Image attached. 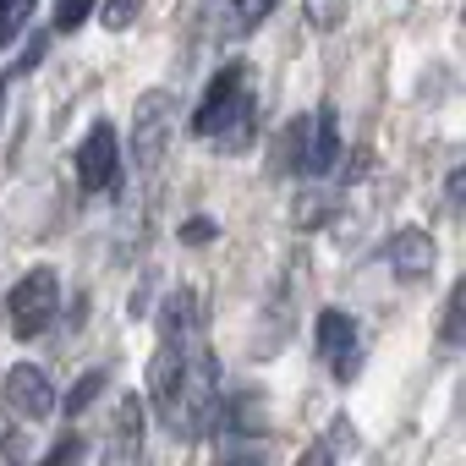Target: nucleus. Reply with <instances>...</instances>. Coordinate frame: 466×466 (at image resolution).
I'll return each mask as SVG.
<instances>
[{"label":"nucleus","instance_id":"f257e3e1","mask_svg":"<svg viewBox=\"0 0 466 466\" xmlns=\"http://www.w3.org/2000/svg\"><path fill=\"white\" fill-rule=\"evenodd\" d=\"M56 308H61V275L56 269H28L17 286H12V297H6V313H12V329H17V340H39L50 324H56Z\"/></svg>","mask_w":466,"mask_h":466},{"label":"nucleus","instance_id":"f03ea898","mask_svg":"<svg viewBox=\"0 0 466 466\" xmlns=\"http://www.w3.org/2000/svg\"><path fill=\"white\" fill-rule=\"evenodd\" d=\"M248 99H253V66L225 61V66L208 77V88H203V99H198V110H192V132H198V137H214Z\"/></svg>","mask_w":466,"mask_h":466},{"label":"nucleus","instance_id":"7ed1b4c3","mask_svg":"<svg viewBox=\"0 0 466 466\" xmlns=\"http://www.w3.org/2000/svg\"><path fill=\"white\" fill-rule=\"evenodd\" d=\"M72 159H77V187L83 192H110L121 181V137H116V127L94 121Z\"/></svg>","mask_w":466,"mask_h":466},{"label":"nucleus","instance_id":"20e7f679","mask_svg":"<svg viewBox=\"0 0 466 466\" xmlns=\"http://www.w3.org/2000/svg\"><path fill=\"white\" fill-rule=\"evenodd\" d=\"M319 357L335 368L340 384L357 379V368H362V335H357V319L351 313H340V308H324L319 313Z\"/></svg>","mask_w":466,"mask_h":466},{"label":"nucleus","instance_id":"39448f33","mask_svg":"<svg viewBox=\"0 0 466 466\" xmlns=\"http://www.w3.org/2000/svg\"><path fill=\"white\" fill-rule=\"evenodd\" d=\"M170 110H176V99L165 88H148L137 99V110H132V159L137 165H154L165 154V143H170Z\"/></svg>","mask_w":466,"mask_h":466},{"label":"nucleus","instance_id":"423d86ee","mask_svg":"<svg viewBox=\"0 0 466 466\" xmlns=\"http://www.w3.org/2000/svg\"><path fill=\"white\" fill-rule=\"evenodd\" d=\"M384 258H390L395 280L417 286V280H428V275H433V258H439V248H433V237H428L422 225H400L395 237H390V248H384Z\"/></svg>","mask_w":466,"mask_h":466},{"label":"nucleus","instance_id":"0eeeda50","mask_svg":"<svg viewBox=\"0 0 466 466\" xmlns=\"http://www.w3.org/2000/svg\"><path fill=\"white\" fill-rule=\"evenodd\" d=\"M203 335V308H198V291L181 286L165 297L159 308V346H176V351H192V340Z\"/></svg>","mask_w":466,"mask_h":466},{"label":"nucleus","instance_id":"6e6552de","mask_svg":"<svg viewBox=\"0 0 466 466\" xmlns=\"http://www.w3.org/2000/svg\"><path fill=\"white\" fill-rule=\"evenodd\" d=\"M6 400H12V411L28 417V422H45V417L56 411V390H50L45 368H34V362H17V368L6 373Z\"/></svg>","mask_w":466,"mask_h":466},{"label":"nucleus","instance_id":"1a4fd4ad","mask_svg":"<svg viewBox=\"0 0 466 466\" xmlns=\"http://www.w3.org/2000/svg\"><path fill=\"white\" fill-rule=\"evenodd\" d=\"M340 159V121L335 105H319L308 116V148H302V176H329Z\"/></svg>","mask_w":466,"mask_h":466},{"label":"nucleus","instance_id":"9d476101","mask_svg":"<svg viewBox=\"0 0 466 466\" xmlns=\"http://www.w3.org/2000/svg\"><path fill=\"white\" fill-rule=\"evenodd\" d=\"M181 379H187V351L159 346V351H154V362H148V395H154V406H159V411H170V406H176Z\"/></svg>","mask_w":466,"mask_h":466},{"label":"nucleus","instance_id":"9b49d317","mask_svg":"<svg viewBox=\"0 0 466 466\" xmlns=\"http://www.w3.org/2000/svg\"><path fill=\"white\" fill-rule=\"evenodd\" d=\"M110 455H116V461H137V455H143V400H137V395H121V406H116Z\"/></svg>","mask_w":466,"mask_h":466},{"label":"nucleus","instance_id":"f8f14e48","mask_svg":"<svg viewBox=\"0 0 466 466\" xmlns=\"http://www.w3.org/2000/svg\"><path fill=\"white\" fill-rule=\"evenodd\" d=\"M253 132H258V121H253V99H248V105H242L237 116H230V121H225V127L214 132V143H219L225 154H242V148L253 143Z\"/></svg>","mask_w":466,"mask_h":466},{"label":"nucleus","instance_id":"ddd939ff","mask_svg":"<svg viewBox=\"0 0 466 466\" xmlns=\"http://www.w3.org/2000/svg\"><path fill=\"white\" fill-rule=\"evenodd\" d=\"M439 340H444L450 351L466 340V286L450 291V302H444V324H439Z\"/></svg>","mask_w":466,"mask_h":466},{"label":"nucleus","instance_id":"4468645a","mask_svg":"<svg viewBox=\"0 0 466 466\" xmlns=\"http://www.w3.org/2000/svg\"><path fill=\"white\" fill-rule=\"evenodd\" d=\"M34 6H39V0H0V50H6V45L28 28Z\"/></svg>","mask_w":466,"mask_h":466},{"label":"nucleus","instance_id":"2eb2a0df","mask_svg":"<svg viewBox=\"0 0 466 466\" xmlns=\"http://www.w3.org/2000/svg\"><path fill=\"white\" fill-rule=\"evenodd\" d=\"M105 379H110L105 368H88V373L77 379V390L66 395V417H77V411H88V406H94V400L105 395Z\"/></svg>","mask_w":466,"mask_h":466},{"label":"nucleus","instance_id":"dca6fc26","mask_svg":"<svg viewBox=\"0 0 466 466\" xmlns=\"http://www.w3.org/2000/svg\"><path fill=\"white\" fill-rule=\"evenodd\" d=\"M302 148H308V116H297L280 132V170H302Z\"/></svg>","mask_w":466,"mask_h":466},{"label":"nucleus","instance_id":"f3484780","mask_svg":"<svg viewBox=\"0 0 466 466\" xmlns=\"http://www.w3.org/2000/svg\"><path fill=\"white\" fill-rule=\"evenodd\" d=\"M275 6H280V0H237V6H230V17H237V34H253V28H264Z\"/></svg>","mask_w":466,"mask_h":466},{"label":"nucleus","instance_id":"a211bd4d","mask_svg":"<svg viewBox=\"0 0 466 466\" xmlns=\"http://www.w3.org/2000/svg\"><path fill=\"white\" fill-rule=\"evenodd\" d=\"M346 12H351V0H308V23H313V28H324V34H329V28H340V23H346Z\"/></svg>","mask_w":466,"mask_h":466},{"label":"nucleus","instance_id":"6ab92c4d","mask_svg":"<svg viewBox=\"0 0 466 466\" xmlns=\"http://www.w3.org/2000/svg\"><path fill=\"white\" fill-rule=\"evenodd\" d=\"M88 12H94V0H56V34L83 28V23H88Z\"/></svg>","mask_w":466,"mask_h":466},{"label":"nucleus","instance_id":"aec40b11","mask_svg":"<svg viewBox=\"0 0 466 466\" xmlns=\"http://www.w3.org/2000/svg\"><path fill=\"white\" fill-rule=\"evenodd\" d=\"M137 17H143V0H105V28H110V34L132 28Z\"/></svg>","mask_w":466,"mask_h":466},{"label":"nucleus","instance_id":"412c9836","mask_svg":"<svg viewBox=\"0 0 466 466\" xmlns=\"http://www.w3.org/2000/svg\"><path fill=\"white\" fill-rule=\"evenodd\" d=\"M214 237H219V225H214L208 214H198V219L181 225V242H187V248H203V242H214Z\"/></svg>","mask_w":466,"mask_h":466},{"label":"nucleus","instance_id":"4be33fe9","mask_svg":"<svg viewBox=\"0 0 466 466\" xmlns=\"http://www.w3.org/2000/svg\"><path fill=\"white\" fill-rule=\"evenodd\" d=\"M77 455H83V439H77V433H61V439H56V444L45 450V466H61V461H77Z\"/></svg>","mask_w":466,"mask_h":466},{"label":"nucleus","instance_id":"5701e85b","mask_svg":"<svg viewBox=\"0 0 466 466\" xmlns=\"http://www.w3.org/2000/svg\"><path fill=\"white\" fill-rule=\"evenodd\" d=\"M444 198H450V208H461V198H466V170H461V165L450 170V181H444Z\"/></svg>","mask_w":466,"mask_h":466},{"label":"nucleus","instance_id":"b1692460","mask_svg":"<svg viewBox=\"0 0 466 466\" xmlns=\"http://www.w3.org/2000/svg\"><path fill=\"white\" fill-rule=\"evenodd\" d=\"M368 159H373V154H368V148H357V154H351V165H346V181H357V176H368Z\"/></svg>","mask_w":466,"mask_h":466},{"label":"nucleus","instance_id":"393cba45","mask_svg":"<svg viewBox=\"0 0 466 466\" xmlns=\"http://www.w3.org/2000/svg\"><path fill=\"white\" fill-rule=\"evenodd\" d=\"M0 105H6V83H0Z\"/></svg>","mask_w":466,"mask_h":466}]
</instances>
